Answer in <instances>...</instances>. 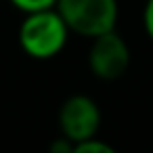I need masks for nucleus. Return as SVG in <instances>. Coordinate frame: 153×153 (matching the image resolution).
I'll return each mask as SVG.
<instances>
[{"instance_id": "f257e3e1", "label": "nucleus", "mask_w": 153, "mask_h": 153, "mask_svg": "<svg viewBox=\"0 0 153 153\" xmlns=\"http://www.w3.org/2000/svg\"><path fill=\"white\" fill-rule=\"evenodd\" d=\"M69 27L59 15V11L44 9L36 13H25L23 21L17 30V40L21 51L36 61H48L57 57L67 40H69Z\"/></svg>"}, {"instance_id": "f03ea898", "label": "nucleus", "mask_w": 153, "mask_h": 153, "mask_svg": "<svg viewBox=\"0 0 153 153\" xmlns=\"http://www.w3.org/2000/svg\"><path fill=\"white\" fill-rule=\"evenodd\" d=\"M55 9L71 34L90 40L115 30L120 15L117 0H57Z\"/></svg>"}, {"instance_id": "7ed1b4c3", "label": "nucleus", "mask_w": 153, "mask_h": 153, "mask_svg": "<svg viewBox=\"0 0 153 153\" xmlns=\"http://www.w3.org/2000/svg\"><path fill=\"white\" fill-rule=\"evenodd\" d=\"M88 67L94 78L113 82L120 80L130 67V46L117 30L92 38L88 51Z\"/></svg>"}, {"instance_id": "20e7f679", "label": "nucleus", "mask_w": 153, "mask_h": 153, "mask_svg": "<svg viewBox=\"0 0 153 153\" xmlns=\"http://www.w3.org/2000/svg\"><path fill=\"white\" fill-rule=\"evenodd\" d=\"M101 107L88 94H71L59 109V130L74 147L101 130Z\"/></svg>"}, {"instance_id": "39448f33", "label": "nucleus", "mask_w": 153, "mask_h": 153, "mask_svg": "<svg viewBox=\"0 0 153 153\" xmlns=\"http://www.w3.org/2000/svg\"><path fill=\"white\" fill-rule=\"evenodd\" d=\"M74 153H113V147L101 140L99 136H90L74 147Z\"/></svg>"}, {"instance_id": "423d86ee", "label": "nucleus", "mask_w": 153, "mask_h": 153, "mask_svg": "<svg viewBox=\"0 0 153 153\" xmlns=\"http://www.w3.org/2000/svg\"><path fill=\"white\" fill-rule=\"evenodd\" d=\"M9 2L17 11H21L25 15V13H36V11H44V9H53L57 4V0H9Z\"/></svg>"}, {"instance_id": "0eeeda50", "label": "nucleus", "mask_w": 153, "mask_h": 153, "mask_svg": "<svg viewBox=\"0 0 153 153\" xmlns=\"http://www.w3.org/2000/svg\"><path fill=\"white\" fill-rule=\"evenodd\" d=\"M143 27L149 36V40L153 42V0H147L145 9H143Z\"/></svg>"}]
</instances>
